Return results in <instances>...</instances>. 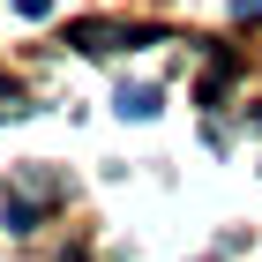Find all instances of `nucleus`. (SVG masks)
<instances>
[{"label":"nucleus","mask_w":262,"mask_h":262,"mask_svg":"<svg viewBox=\"0 0 262 262\" xmlns=\"http://www.w3.org/2000/svg\"><path fill=\"white\" fill-rule=\"evenodd\" d=\"M68 45L98 60V53H135V45H165V38H158V30H135V23H75Z\"/></svg>","instance_id":"obj_1"},{"label":"nucleus","mask_w":262,"mask_h":262,"mask_svg":"<svg viewBox=\"0 0 262 262\" xmlns=\"http://www.w3.org/2000/svg\"><path fill=\"white\" fill-rule=\"evenodd\" d=\"M158 113H165V90H158V82H127V90H120V120H158Z\"/></svg>","instance_id":"obj_2"},{"label":"nucleus","mask_w":262,"mask_h":262,"mask_svg":"<svg viewBox=\"0 0 262 262\" xmlns=\"http://www.w3.org/2000/svg\"><path fill=\"white\" fill-rule=\"evenodd\" d=\"M8 232H38V210H30V187L8 195Z\"/></svg>","instance_id":"obj_3"}]
</instances>
